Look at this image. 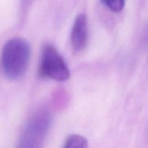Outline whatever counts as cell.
I'll return each mask as SVG.
<instances>
[{
    "label": "cell",
    "instance_id": "1",
    "mask_svg": "<svg viewBox=\"0 0 148 148\" xmlns=\"http://www.w3.org/2000/svg\"><path fill=\"white\" fill-rule=\"evenodd\" d=\"M30 45L21 38H14L4 44L1 52V66L8 79H18L25 74L30 59Z\"/></svg>",
    "mask_w": 148,
    "mask_h": 148
},
{
    "label": "cell",
    "instance_id": "2",
    "mask_svg": "<svg viewBox=\"0 0 148 148\" xmlns=\"http://www.w3.org/2000/svg\"><path fill=\"white\" fill-rule=\"evenodd\" d=\"M40 75L56 81L67 80L70 76L69 67L57 49L52 45H46L42 51Z\"/></svg>",
    "mask_w": 148,
    "mask_h": 148
},
{
    "label": "cell",
    "instance_id": "3",
    "mask_svg": "<svg viewBox=\"0 0 148 148\" xmlns=\"http://www.w3.org/2000/svg\"><path fill=\"white\" fill-rule=\"evenodd\" d=\"M88 41V23L85 14L77 15L74 22L71 33V43L72 48L77 52L83 51Z\"/></svg>",
    "mask_w": 148,
    "mask_h": 148
},
{
    "label": "cell",
    "instance_id": "4",
    "mask_svg": "<svg viewBox=\"0 0 148 148\" xmlns=\"http://www.w3.org/2000/svg\"><path fill=\"white\" fill-rule=\"evenodd\" d=\"M63 148H88V140L78 134H72L66 140Z\"/></svg>",
    "mask_w": 148,
    "mask_h": 148
},
{
    "label": "cell",
    "instance_id": "5",
    "mask_svg": "<svg viewBox=\"0 0 148 148\" xmlns=\"http://www.w3.org/2000/svg\"><path fill=\"white\" fill-rule=\"evenodd\" d=\"M101 3L111 11L119 12L124 9L125 0H101Z\"/></svg>",
    "mask_w": 148,
    "mask_h": 148
}]
</instances>
